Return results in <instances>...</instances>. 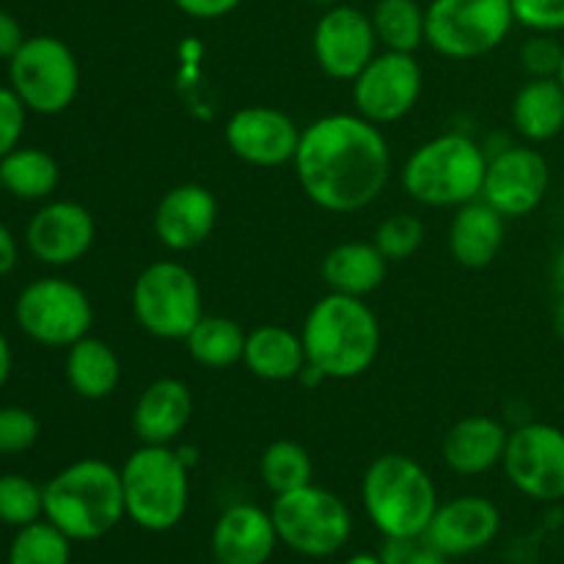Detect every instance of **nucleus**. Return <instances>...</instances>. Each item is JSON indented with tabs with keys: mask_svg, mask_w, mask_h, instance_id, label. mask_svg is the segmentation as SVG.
I'll list each match as a JSON object with an SVG mask.
<instances>
[{
	"mask_svg": "<svg viewBox=\"0 0 564 564\" xmlns=\"http://www.w3.org/2000/svg\"><path fill=\"white\" fill-rule=\"evenodd\" d=\"M295 176L308 202L334 215L369 207L391 176L383 130L358 113H328L301 132Z\"/></svg>",
	"mask_w": 564,
	"mask_h": 564,
	"instance_id": "1",
	"label": "nucleus"
},
{
	"mask_svg": "<svg viewBox=\"0 0 564 564\" xmlns=\"http://www.w3.org/2000/svg\"><path fill=\"white\" fill-rule=\"evenodd\" d=\"M301 339L308 367L325 380H350L372 369L380 352V323L364 297L328 292L308 308Z\"/></svg>",
	"mask_w": 564,
	"mask_h": 564,
	"instance_id": "2",
	"label": "nucleus"
},
{
	"mask_svg": "<svg viewBox=\"0 0 564 564\" xmlns=\"http://www.w3.org/2000/svg\"><path fill=\"white\" fill-rule=\"evenodd\" d=\"M44 518L75 543H91L127 518L121 468L83 457L44 485Z\"/></svg>",
	"mask_w": 564,
	"mask_h": 564,
	"instance_id": "3",
	"label": "nucleus"
},
{
	"mask_svg": "<svg viewBox=\"0 0 564 564\" xmlns=\"http://www.w3.org/2000/svg\"><path fill=\"white\" fill-rule=\"evenodd\" d=\"M488 152L466 132H444L413 149L402 165V191L424 207H463L482 196Z\"/></svg>",
	"mask_w": 564,
	"mask_h": 564,
	"instance_id": "4",
	"label": "nucleus"
},
{
	"mask_svg": "<svg viewBox=\"0 0 564 564\" xmlns=\"http://www.w3.org/2000/svg\"><path fill=\"white\" fill-rule=\"evenodd\" d=\"M361 501L383 538H424L438 510V488L413 457L380 455L364 474Z\"/></svg>",
	"mask_w": 564,
	"mask_h": 564,
	"instance_id": "5",
	"label": "nucleus"
},
{
	"mask_svg": "<svg viewBox=\"0 0 564 564\" xmlns=\"http://www.w3.org/2000/svg\"><path fill=\"white\" fill-rule=\"evenodd\" d=\"M124 510L147 532H169L185 518L191 501V468L176 446H149L132 452L121 466Z\"/></svg>",
	"mask_w": 564,
	"mask_h": 564,
	"instance_id": "6",
	"label": "nucleus"
},
{
	"mask_svg": "<svg viewBox=\"0 0 564 564\" xmlns=\"http://www.w3.org/2000/svg\"><path fill=\"white\" fill-rule=\"evenodd\" d=\"M427 44L452 61L494 53L510 36L516 17L510 0H430L424 9Z\"/></svg>",
	"mask_w": 564,
	"mask_h": 564,
	"instance_id": "7",
	"label": "nucleus"
},
{
	"mask_svg": "<svg viewBox=\"0 0 564 564\" xmlns=\"http://www.w3.org/2000/svg\"><path fill=\"white\" fill-rule=\"evenodd\" d=\"M270 516L281 543L312 560L341 551L352 534V516L345 501L314 482L275 496Z\"/></svg>",
	"mask_w": 564,
	"mask_h": 564,
	"instance_id": "8",
	"label": "nucleus"
},
{
	"mask_svg": "<svg viewBox=\"0 0 564 564\" xmlns=\"http://www.w3.org/2000/svg\"><path fill=\"white\" fill-rule=\"evenodd\" d=\"M132 314L154 339H182L204 317L202 286L180 262H152L132 284Z\"/></svg>",
	"mask_w": 564,
	"mask_h": 564,
	"instance_id": "9",
	"label": "nucleus"
},
{
	"mask_svg": "<svg viewBox=\"0 0 564 564\" xmlns=\"http://www.w3.org/2000/svg\"><path fill=\"white\" fill-rule=\"evenodd\" d=\"M9 80L28 110L55 116L75 102L80 66L61 39L31 36L11 55Z\"/></svg>",
	"mask_w": 564,
	"mask_h": 564,
	"instance_id": "10",
	"label": "nucleus"
},
{
	"mask_svg": "<svg viewBox=\"0 0 564 564\" xmlns=\"http://www.w3.org/2000/svg\"><path fill=\"white\" fill-rule=\"evenodd\" d=\"M17 325L28 339L44 347H72L91 328V301L66 279H36L20 292L14 306Z\"/></svg>",
	"mask_w": 564,
	"mask_h": 564,
	"instance_id": "11",
	"label": "nucleus"
},
{
	"mask_svg": "<svg viewBox=\"0 0 564 564\" xmlns=\"http://www.w3.org/2000/svg\"><path fill=\"white\" fill-rule=\"evenodd\" d=\"M507 479L534 501L564 499V430L545 422L521 424L510 433L505 452Z\"/></svg>",
	"mask_w": 564,
	"mask_h": 564,
	"instance_id": "12",
	"label": "nucleus"
},
{
	"mask_svg": "<svg viewBox=\"0 0 564 564\" xmlns=\"http://www.w3.org/2000/svg\"><path fill=\"white\" fill-rule=\"evenodd\" d=\"M424 75L413 53H378L352 80L356 113L372 124H394L416 108Z\"/></svg>",
	"mask_w": 564,
	"mask_h": 564,
	"instance_id": "13",
	"label": "nucleus"
},
{
	"mask_svg": "<svg viewBox=\"0 0 564 564\" xmlns=\"http://www.w3.org/2000/svg\"><path fill=\"white\" fill-rule=\"evenodd\" d=\"M551 169L549 160L532 147H505L488 154L482 196L499 215L523 218L532 215L549 196Z\"/></svg>",
	"mask_w": 564,
	"mask_h": 564,
	"instance_id": "14",
	"label": "nucleus"
},
{
	"mask_svg": "<svg viewBox=\"0 0 564 564\" xmlns=\"http://www.w3.org/2000/svg\"><path fill=\"white\" fill-rule=\"evenodd\" d=\"M378 44L372 17L356 6H328L314 25V61L334 80H356L358 72L378 55Z\"/></svg>",
	"mask_w": 564,
	"mask_h": 564,
	"instance_id": "15",
	"label": "nucleus"
},
{
	"mask_svg": "<svg viewBox=\"0 0 564 564\" xmlns=\"http://www.w3.org/2000/svg\"><path fill=\"white\" fill-rule=\"evenodd\" d=\"M301 127L284 110L270 105H248L226 121V147L242 163L259 169H279L295 160Z\"/></svg>",
	"mask_w": 564,
	"mask_h": 564,
	"instance_id": "16",
	"label": "nucleus"
},
{
	"mask_svg": "<svg viewBox=\"0 0 564 564\" xmlns=\"http://www.w3.org/2000/svg\"><path fill=\"white\" fill-rule=\"evenodd\" d=\"M97 237L91 213L77 202H50L31 218L25 242L39 262L66 268L86 257Z\"/></svg>",
	"mask_w": 564,
	"mask_h": 564,
	"instance_id": "17",
	"label": "nucleus"
},
{
	"mask_svg": "<svg viewBox=\"0 0 564 564\" xmlns=\"http://www.w3.org/2000/svg\"><path fill=\"white\" fill-rule=\"evenodd\" d=\"M499 529L501 512L494 501L482 496H460L438 505L422 540L444 556H466L494 543Z\"/></svg>",
	"mask_w": 564,
	"mask_h": 564,
	"instance_id": "18",
	"label": "nucleus"
},
{
	"mask_svg": "<svg viewBox=\"0 0 564 564\" xmlns=\"http://www.w3.org/2000/svg\"><path fill=\"white\" fill-rule=\"evenodd\" d=\"M218 224V202L213 191L204 185L187 182L176 185L160 198L154 209V235L169 251H193L213 235Z\"/></svg>",
	"mask_w": 564,
	"mask_h": 564,
	"instance_id": "19",
	"label": "nucleus"
},
{
	"mask_svg": "<svg viewBox=\"0 0 564 564\" xmlns=\"http://www.w3.org/2000/svg\"><path fill=\"white\" fill-rule=\"evenodd\" d=\"M275 543L273 516L257 505H235L218 518L209 538L215 564H268Z\"/></svg>",
	"mask_w": 564,
	"mask_h": 564,
	"instance_id": "20",
	"label": "nucleus"
},
{
	"mask_svg": "<svg viewBox=\"0 0 564 564\" xmlns=\"http://www.w3.org/2000/svg\"><path fill=\"white\" fill-rule=\"evenodd\" d=\"M193 416V394L176 378H160L141 391L132 411V430L149 446H171Z\"/></svg>",
	"mask_w": 564,
	"mask_h": 564,
	"instance_id": "21",
	"label": "nucleus"
},
{
	"mask_svg": "<svg viewBox=\"0 0 564 564\" xmlns=\"http://www.w3.org/2000/svg\"><path fill=\"white\" fill-rule=\"evenodd\" d=\"M510 430L494 416H466L444 435V463L460 477H479L501 466Z\"/></svg>",
	"mask_w": 564,
	"mask_h": 564,
	"instance_id": "22",
	"label": "nucleus"
},
{
	"mask_svg": "<svg viewBox=\"0 0 564 564\" xmlns=\"http://www.w3.org/2000/svg\"><path fill=\"white\" fill-rule=\"evenodd\" d=\"M505 220L485 198L457 207L449 226L452 259L468 270L488 268L505 246Z\"/></svg>",
	"mask_w": 564,
	"mask_h": 564,
	"instance_id": "23",
	"label": "nucleus"
},
{
	"mask_svg": "<svg viewBox=\"0 0 564 564\" xmlns=\"http://www.w3.org/2000/svg\"><path fill=\"white\" fill-rule=\"evenodd\" d=\"M386 268L389 259L375 242H341L325 253L319 273L336 295L367 297L386 281Z\"/></svg>",
	"mask_w": 564,
	"mask_h": 564,
	"instance_id": "24",
	"label": "nucleus"
},
{
	"mask_svg": "<svg viewBox=\"0 0 564 564\" xmlns=\"http://www.w3.org/2000/svg\"><path fill=\"white\" fill-rule=\"evenodd\" d=\"M512 127L529 143H545L564 130V86L560 77H529L512 99Z\"/></svg>",
	"mask_w": 564,
	"mask_h": 564,
	"instance_id": "25",
	"label": "nucleus"
},
{
	"mask_svg": "<svg viewBox=\"0 0 564 564\" xmlns=\"http://www.w3.org/2000/svg\"><path fill=\"white\" fill-rule=\"evenodd\" d=\"M242 364L257 378L281 383L297 378L308 361L301 334H292L284 325H259L246 336Z\"/></svg>",
	"mask_w": 564,
	"mask_h": 564,
	"instance_id": "26",
	"label": "nucleus"
},
{
	"mask_svg": "<svg viewBox=\"0 0 564 564\" xmlns=\"http://www.w3.org/2000/svg\"><path fill=\"white\" fill-rule=\"evenodd\" d=\"M121 380L119 356L108 341L83 336L66 352V383L83 400H108Z\"/></svg>",
	"mask_w": 564,
	"mask_h": 564,
	"instance_id": "27",
	"label": "nucleus"
},
{
	"mask_svg": "<svg viewBox=\"0 0 564 564\" xmlns=\"http://www.w3.org/2000/svg\"><path fill=\"white\" fill-rule=\"evenodd\" d=\"M61 169L53 154L36 147H17L0 160V185L22 202L47 198L58 187Z\"/></svg>",
	"mask_w": 564,
	"mask_h": 564,
	"instance_id": "28",
	"label": "nucleus"
},
{
	"mask_svg": "<svg viewBox=\"0 0 564 564\" xmlns=\"http://www.w3.org/2000/svg\"><path fill=\"white\" fill-rule=\"evenodd\" d=\"M246 330L231 317L204 314L191 334L185 336L187 352L204 369H229L242 361L246 352Z\"/></svg>",
	"mask_w": 564,
	"mask_h": 564,
	"instance_id": "29",
	"label": "nucleus"
},
{
	"mask_svg": "<svg viewBox=\"0 0 564 564\" xmlns=\"http://www.w3.org/2000/svg\"><path fill=\"white\" fill-rule=\"evenodd\" d=\"M369 17H372L375 36L386 50L413 53L427 42L424 9L416 0H378Z\"/></svg>",
	"mask_w": 564,
	"mask_h": 564,
	"instance_id": "30",
	"label": "nucleus"
},
{
	"mask_svg": "<svg viewBox=\"0 0 564 564\" xmlns=\"http://www.w3.org/2000/svg\"><path fill=\"white\" fill-rule=\"evenodd\" d=\"M259 474L270 494L281 496L312 485L314 466L308 452L295 441H273L259 457Z\"/></svg>",
	"mask_w": 564,
	"mask_h": 564,
	"instance_id": "31",
	"label": "nucleus"
},
{
	"mask_svg": "<svg viewBox=\"0 0 564 564\" xmlns=\"http://www.w3.org/2000/svg\"><path fill=\"white\" fill-rule=\"evenodd\" d=\"M69 556L72 540L47 518L17 529L9 545V564H69Z\"/></svg>",
	"mask_w": 564,
	"mask_h": 564,
	"instance_id": "32",
	"label": "nucleus"
},
{
	"mask_svg": "<svg viewBox=\"0 0 564 564\" xmlns=\"http://www.w3.org/2000/svg\"><path fill=\"white\" fill-rule=\"evenodd\" d=\"M44 516V488L22 474H0V523L22 529Z\"/></svg>",
	"mask_w": 564,
	"mask_h": 564,
	"instance_id": "33",
	"label": "nucleus"
},
{
	"mask_svg": "<svg viewBox=\"0 0 564 564\" xmlns=\"http://www.w3.org/2000/svg\"><path fill=\"white\" fill-rule=\"evenodd\" d=\"M424 242V226L416 215L397 213L389 215L383 224L375 231V246L383 253L389 262H402V259H411L413 253L422 248Z\"/></svg>",
	"mask_w": 564,
	"mask_h": 564,
	"instance_id": "34",
	"label": "nucleus"
},
{
	"mask_svg": "<svg viewBox=\"0 0 564 564\" xmlns=\"http://www.w3.org/2000/svg\"><path fill=\"white\" fill-rule=\"evenodd\" d=\"M39 419L31 411L17 405L0 408V452L17 455L36 444Z\"/></svg>",
	"mask_w": 564,
	"mask_h": 564,
	"instance_id": "35",
	"label": "nucleus"
},
{
	"mask_svg": "<svg viewBox=\"0 0 564 564\" xmlns=\"http://www.w3.org/2000/svg\"><path fill=\"white\" fill-rule=\"evenodd\" d=\"M564 47L554 33H534L521 47V66L529 77H560Z\"/></svg>",
	"mask_w": 564,
	"mask_h": 564,
	"instance_id": "36",
	"label": "nucleus"
},
{
	"mask_svg": "<svg viewBox=\"0 0 564 564\" xmlns=\"http://www.w3.org/2000/svg\"><path fill=\"white\" fill-rule=\"evenodd\" d=\"M516 25L529 28L532 33H562L564 31V0H510Z\"/></svg>",
	"mask_w": 564,
	"mask_h": 564,
	"instance_id": "37",
	"label": "nucleus"
},
{
	"mask_svg": "<svg viewBox=\"0 0 564 564\" xmlns=\"http://www.w3.org/2000/svg\"><path fill=\"white\" fill-rule=\"evenodd\" d=\"M25 105L17 97L14 88L0 86V160L20 147L22 130H25Z\"/></svg>",
	"mask_w": 564,
	"mask_h": 564,
	"instance_id": "38",
	"label": "nucleus"
},
{
	"mask_svg": "<svg viewBox=\"0 0 564 564\" xmlns=\"http://www.w3.org/2000/svg\"><path fill=\"white\" fill-rule=\"evenodd\" d=\"M240 3L242 0H174L176 9L193 20H220V17L240 9Z\"/></svg>",
	"mask_w": 564,
	"mask_h": 564,
	"instance_id": "39",
	"label": "nucleus"
},
{
	"mask_svg": "<svg viewBox=\"0 0 564 564\" xmlns=\"http://www.w3.org/2000/svg\"><path fill=\"white\" fill-rule=\"evenodd\" d=\"M25 36H22V28L9 11L0 9V58L11 61V55L22 47Z\"/></svg>",
	"mask_w": 564,
	"mask_h": 564,
	"instance_id": "40",
	"label": "nucleus"
},
{
	"mask_svg": "<svg viewBox=\"0 0 564 564\" xmlns=\"http://www.w3.org/2000/svg\"><path fill=\"white\" fill-rule=\"evenodd\" d=\"M17 264V240L3 224H0V279L9 275Z\"/></svg>",
	"mask_w": 564,
	"mask_h": 564,
	"instance_id": "41",
	"label": "nucleus"
},
{
	"mask_svg": "<svg viewBox=\"0 0 564 564\" xmlns=\"http://www.w3.org/2000/svg\"><path fill=\"white\" fill-rule=\"evenodd\" d=\"M402 564H446V556L441 554L438 549H433V545L424 543V540L419 538L416 545L411 549V554H408V560Z\"/></svg>",
	"mask_w": 564,
	"mask_h": 564,
	"instance_id": "42",
	"label": "nucleus"
},
{
	"mask_svg": "<svg viewBox=\"0 0 564 564\" xmlns=\"http://www.w3.org/2000/svg\"><path fill=\"white\" fill-rule=\"evenodd\" d=\"M9 375H11V347L9 341H6V336L0 334V386L9 380Z\"/></svg>",
	"mask_w": 564,
	"mask_h": 564,
	"instance_id": "43",
	"label": "nucleus"
},
{
	"mask_svg": "<svg viewBox=\"0 0 564 564\" xmlns=\"http://www.w3.org/2000/svg\"><path fill=\"white\" fill-rule=\"evenodd\" d=\"M554 284H556V292L564 295V246L554 259Z\"/></svg>",
	"mask_w": 564,
	"mask_h": 564,
	"instance_id": "44",
	"label": "nucleus"
},
{
	"mask_svg": "<svg viewBox=\"0 0 564 564\" xmlns=\"http://www.w3.org/2000/svg\"><path fill=\"white\" fill-rule=\"evenodd\" d=\"M554 328L556 334L564 339V295L556 297V308H554Z\"/></svg>",
	"mask_w": 564,
	"mask_h": 564,
	"instance_id": "45",
	"label": "nucleus"
},
{
	"mask_svg": "<svg viewBox=\"0 0 564 564\" xmlns=\"http://www.w3.org/2000/svg\"><path fill=\"white\" fill-rule=\"evenodd\" d=\"M345 564H383V560L375 554H356V556H350Z\"/></svg>",
	"mask_w": 564,
	"mask_h": 564,
	"instance_id": "46",
	"label": "nucleus"
},
{
	"mask_svg": "<svg viewBox=\"0 0 564 564\" xmlns=\"http://www.w3.org/2000/svg\"><path fill=\"white\" fill-rule=\"evenodd\" d=\"M308 3H317V6H325V9H328V6L345 3V0H308Z\"/></svg>",
	"mask_w": 564,
	"mask_h": 564,
	"instance_id": "47",
	"label": "nucleus"
},
{
	"mask_svg": "<svg viewBox=\"0 0 564 564\" xmlns=\"http://www.w3.org/2000/svg\"><path fill=\"white\" fill-rule=\"evenodd\" d=\"M560 83L564 86V61H562V69H560Z\"/></svg>",
	"mask_w": 564,
	"mask_h": 564,
	"instance_id": "48",
	"label": "nucleus"
}]
</instances>
